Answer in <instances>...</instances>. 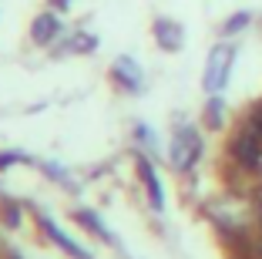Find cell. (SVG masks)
<instances>
[{
	"instance_id": "6da1fadb",
	"label": "cell",
	"mask_w": 262,
	"mask_h": 259,
	"mask_svg": "<svg viewBox=\"0 0 262 259\" xmlns=\"http://www.w3.org/2000/svg\"><path fill=\"white\" fill-rule=\"evenodd\" d=\"M232 57H235V47L232 44H222L212 51V57H208V68H205V91L215 94L225 88V81H229V68H232Z\"/></svg>"
},
{
	"instance_id": "7a4b0ae2",
	"label": "cell",
	"mask_w": 262,
	"mask_h": 259,
	"mask_svg": "<svg viewBox=\"0 0 262 259\" xmlns=\"http://www.w3.org/2000/svg\"><path fill=\"white\" fill-rule=\"evenodd\" d=\"M199 152H202V138H199V131H195L192 125H182V128L175 131V142H171V165H175V168L195 165Z\"/></svg>"
},
{
	"instance_id": "3957f363",
	"label": "cell",
	"mask_w": 262,
	"mask_h": 259,
	"mask_svg": "<svg viewBox=\"0 0 262 259\" xmlns=\"http://www.w3.org/2000/svg\"><path fill=\"white\" fill-rule=\"evenodd\" d=\"M232 155H235V162H242V165H259L262 162V138H255L252 131L242 128L239 135L232 138Z\"/></svg>"
},
{
	"instance_id": "277c9868",
	"label": "cell",
	"mask_w": 262,
	"mask_h": 259,
	"mask_svg": "<svg viewBox=\"0 0 262 259\" xmlns=\"http://www.w3.org/2000/svg\"><path fill=\"white\" fill-rule=\"evenodd\" d=\"M138 172H141V178H145V192H148V198H151V209H155V212H162L165 195H162V185H158V175H155L151 162L138 158Z\"/></svg>"
},
{
	"instance_id": "5b68a950",
	"label": "cell",
	"mask_w": 262,
	"mask_h": 259,
	"mask_svg": "<svg viewBox=\"0 0 262 259\" xmlns=\"http://www.w3.org/2000/svg\"><path fill=\"white\" fill-rule=\"evenodd\" d=\"M37 222H40V229H44L47 236L54 239L57 246H64V249H68L71 256H77V259H91V256H88L84 249H81V246H74V243H71V239L64 236V232H61V229H57V226H54V222H51V219H47V215H37Z\"/></svg>"
},
{
	"instance_id": "8992f818",
	"label": "cell",
	"mask_w": 262,
	"mask_h": 259,
	"mask_svg": "<svg viewBox=\"0 0 262 259\" xmlns=\"http://www.w3.org/2000/svg\"><path fill=\"white\" fill-rule=\"evenodd\" d=\"M57 31H61V21H57L54 14H40L37 21H34L31 37L37 41V44H47V41H54V37H57Z\"/></svg>"
},
{
	"instance_id": "52a82bcc",
	"label": "cell",
	"mask_w": 262,
	"mask_h": 259,
	"mask_svg": "<svg viewBox=\"0 0 262 259\" xmlns=\"http://www.w3.org/2000/svg\"><path fill=\"white\" fill-rule=\"evenodd\" d=\"M155 34H158V41H162L168 51H178V47H182V27H175L171 21H158Z\"/></svg>"
},
{
	"instance_id": "ba28073f",
	"label": "cell",
	"mask_w": 262,
	"mask_h": 259,
	"mask_svg": "<svg viewBox=\"0 0 262 259\" xmlns=\"http://www.w3.org/2000/svg\"><path fill=\"white\" fill-rule=\"evenodd\" d=\"M138 74H141V71L135 68V64H131L128 57H121V61L115 64V81H121L124 88H131V91H135V88L141 84V77H138Z\"/></svg>"
},
{
	"instance_id": "9c48e42d",
	"label": "cell",
	"mask_w": 262,
	"mask_h": 259,
	"mask_svg": "<svg viewBox=\"0 0 262 259\" xmlns=\"http://www.w3.org/2000/svg\"><path fill=\"white\" fill-rule=\"evenodd\" d=\"M77 219L84 222V226H91V229H94V232H98L101 239H111V232H108V229H104V222H101L98 215H91V212H77Z\"/></svg>"
},
{
	"instance_id": "30bf717a",
	"label": "cell",
	"mask_w": 262,
	"mask_h": 259,
	"mask_svg": "<svg viewBox=\"0 0 262 259\" xmlns=\"http://www.w3.org/2000/svg\"><path fill=\"white\" fill-rule=\"evenodd\" d=\"M246 24H249V14H235L229 24H225V31H229V34H235V31H242Z\"/></svg>"
},
{
	"instance_id": "8fae6325",
	"label": "cell",
	"mask_w": 262,
	"mask_h": 259,
	"mask_svg": "<svg viewBox=\"0 0 262 259\" xmlns=\"http://www.w3.org/2000/svg\"><path fill=\"white\" fill-rule=\"evenodd\" d=\"M208 122H222V101L219 98L208 101Z\"/></svg>"
}]
</instances>
